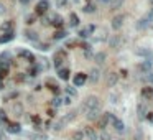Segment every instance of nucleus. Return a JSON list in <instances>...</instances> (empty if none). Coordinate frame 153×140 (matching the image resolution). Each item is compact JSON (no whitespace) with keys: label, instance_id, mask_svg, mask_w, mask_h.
<instances>
[{"label":"nucleus","instance_id":"obj_38","mask_svg":"<svg viewBox=\"0 0 153 140\" xmlns=\"http://www.w3.org/2000/svg\"><path fill=\"white\" fill-rule=\"evenodd\" d=\"M117 99H119L117 94H111V102L112 104H117Z\"/></svg>","mask_w":153,"mask_h":140},{"label":"nucleus","instance_id":"obj_48","mask_svg":"<svg viewBox=\"0 0 153 140\" xmlns=\"http://www.w3.org/2000/svg\"><path fill=\"white\" fill-rule=\"evenodd\" d=\"M4 76H5V74H4V73H2V71H0V81L4 79Z\"/></svg>","mask_w":153,"mask_h":140},{"label":"nucleus","instance_id":"obj_49","mask_svg":"<svg viewBox=\"0 0 153 140\" xmlns=\"http://www.w3.org/2000/svg\"><path fill=\"white\" fill-rule=\"evenodd\" d=\"M102 2H104V4H111L112 0H102Z\"/></svg>","mask_w":153,"mask_h":140},{"label":"nucleus","instance_id":"obj_25","mask_svg":"<svg viewBox=\"0 0 153 140\" xmlns=\"http://www.w3.org/2000/svg\"><path fill=\"white\" fill-rule=\"evenodd\" d=\"M97 125H99V129H102V130H104L107 125H109V124H107V120H105L104 117H99V119H97Z\"/></svg>","mask_w":153,"mask_h":140},{"label":"nucleus","instance_id":"obj_35","mask_svg":"<svg viewBox=\"0 0 153 140\" xmlns=\"http://www.w3.org/2000/svg\"><path fill=\"white\" fill-rule=\"evenodd\" d=\"M84 12H86V13H92V12H96V8H94L92 5H86V7H84Z\"/></svg>","mask_w":153,"mask_h":140},{"label":"nucleus","instance_id":"obj_33","mask_svg":"<svg viewBox=\"0 0 153 140\" xmlns=\"http://www.w3.org/2000/svg\"><path fill=\"white\" fill-rule=\"evenodd\" d=\"M138 117H140V119H143V117H145V107H143L142 104L138 106Z\"/></svg>","mask_w":153,"mask_h":140},{"label":"nucleus","instance_id":"obj_34","mask_svg":"<svg viewBox=\"0 0 153 140\" xmlns=\"http://www.w3.org/2000/svg\"><path fill=\"white\" fill-rule=\"evenodd\" d=\"M38 50H40V51H48V50H50V45H48V43L38 45Z\"/></svg>","mask_w":153,"mask_h":140},{"label":"nucleus","instance_id":"obj_16","mask_svg":"<svg viewBox=\"0 0 153 140\" xmlns=\"http://www.w3.org/2000/svg\"><path fill=\"white\" fill-rule=\"evenodd\" d=\"M100 73H99V69H92V71H91V78H89V81L91 83H97V81H99V78H100Z\"/></svg>","mask_w":153,"mask_h":140},{"label":"nucleus","instance_id":"obj_3","mask_svg":"<svg viewBox=\"0 0 153 140\" xmlns=\"http://www.w3.org/2000/svg\"><path fill=\"white\" fill-rule=\"evenodd\" d=\"M86 81H87V74H84V73H78V74L72 78V83H74L76 87H82Z\"/></svg>","mask_w":153,"mask_h":140},{"label":"nucleus","instance_id":"obj_12","mask_svg":"<svg viewBox=\"0 0 153 140\" xmlns=\"http://www.w3.org/2000/svg\"><path fill=\"white\" fill-rule=\"evenodd\" d=\"M69 74H71V71H69L68 68H59L58 69V76H59V79H63V81H68Z\"/></svg>","mask_w":153,"mask_h":140},{"label":"nucleus","instance_id":"obj_11","mask_svg":"<svg viewBox=\"0 0 153 140\" xmlns=\"http://www.w3.org/2000/svg\"><path fill=\"white\" fill-rule=\"evenodd\" d=\"M84 132L86 137H89V140H97L99 139V135L96 133V130L92 129V127H86V130H82Z\"/></svg>","mask_w":153,"mask_h":140},{"label":"nucleus","instance_id":"obj_31","mask_svg":"<svg viewBox=\"0 0 153 140\" xmlns=\"http://www.w3.org/2000/svg\"><path fill=\"white\" fill-rule=\"evenodd\" d=\"M13 112H15L17 115H21V112H23V107H21V104H20V102L13 106Z\"/></svg>","mask_w":153,"mask_h":140},{"label":"nucleus","instance_id":"obj_32","mask_svg":"<svg viewBox=\"0 0 153 140\" xmlns=\"http://www.w3.org/2000/svg\"><path fill=\"white\" fill-rule=\"evenodd\" d=\"M7 124V112L4 111V109H2V111H0V124Z\"/></svg>","mask_w":153,"mask_h":140},{"label":"nucleus","instance_id":"obj_29","mask_svg":"<svg viewBox=\"0 0 153 140\" xmlns=\"http://www.w3.org/2000/svg\"><path fill=\"white\" fill-rule=\"evenodd\" d=\"M64 36H66V32H64V30H58V32L54 33V40H63Z\"/></svg>","mask_w":153,"mask_h":140},{"label":"nucleus","instance_id":"obj_13","mask_svg":"<svg viewBox=\"0 0 153 140\" xmlns=\"http://www.w3.org/2000/svg\"><path fill=\"white\" fill-rule=\"evenodd\" d=\"M7 130L10 133H20L21 132V125L20 124H7Z\"/></svg>","mask_w":153,"mask_h":140},{"label":"nucleus","instance_id":"obj_9","mask_svg":"<svg viewBox=\"0 0 153 140\" xmlns=\"http://www.w3.org/2000/svg\"><path fill=\"white\" fill-rule=\"evenodd\" d=\"M92 32H94V25H89V26H86V28L79 30V36H81L82 40H86V38H89Z\"/></svg>","mask_w":153,"mask_h":140},{"label":"nucleus","instance_id":"obj_24","mask_svg":"<svg viewBox=\"0 0 153 140\" xmlns=\"http://www.w3.org/2000/svg\"><path fill=\"white\" fill-rule=\"evenodd\" d=\"M2 30H4V33H8V32H13V25H12V22H7L2 25Z\"/></svg>","mask_w":153,"mask_h":140},{"label":"nucleus","instance_id":"obj_18","mask_svg":"<svg viewBox=\"0 0 153 140\" xmlns=\"http://www.w3.org/2000/svg\"><path fill=\"white\" fill-rule=\"evenodd\" d=\"M84 132L82 130H76V132L71 133V140H84Z\"/></svg>","mask_w":153,"mask_h":140},{"label":"nucleus","instance_id":"obj_28","mask_svg":"<svg viewBox=\"0 0 153 140\" xmlns=\"http://www.w3.org/2000/svg\"><path fill=\"white\" fill-rule=\"evenodd\" d=\"M26 38L31 40V41H38V35H36L35 32H30V30L26 32Z\"/></svg>","mask_w":153,"mask_h":140},{"label":"nucleus","instance_id":"obj_51","mask_svg":"<svg viewBox=\"0 0 153 140\" xmlns=\"http://www.w3.org/2000/svg\"><path fill=\"white\" fill-rule=\"evenodd\" d=\"M150 2H152V4H153V0H150Z\"/></svg>","mask_w":153,"mask_h":140},{"label":"nucleus","instance_id":"obj_19","mask_svg":"<svg viewBox=\"0 0 153 140\" xmlns=\"http://www.w3.org/2000/svg\"><path fill=\"white\" fill-rule=\"evenodd\" d=\"M102 117L105 119V120H107V124H111V125H112V124L115 122V119H117V117H115L114 114H112V112H105V114H104Z\"/></svg>","mask_w":153,"mask_h":140},{"label":"nucleus","instance_id":"obj_15","mask_svg":"<svg viewBox=\"0 0 153 140\" xmlns=\"http://www.w3.org/2000/svg\"><path fill=\"white\" fill-rule=\"evenodd\" d=\"M112 127H114V129L117 130V132H124V130H125L124 122H122V120H119V119H115V122L112 124Z\"/></svg>","mask_w":153,"mask_h":140},{"label":"nucleus","instance_id":"obj_7","mask_svg":"<svg viewBox=\"0 0 153 140\" xmlns=\"http://www.w3.org/2000/svg\"><path fill=\"white\" fill-rule=\"evenodd\" d=\"M86 117L89 120H97L100 117V109H91V111L86 112Z\"/></svg>","mask_w":153,"mask_h":140},{"label":"nucleus","instance_id":"obj_47","mask_svg":"<svg viewBox=\"0 0 153 140\" xmlns=\"http://www.w3.org/2000/svg\"><path fill=\"white\" fill-rule=\"evenodd\" d=\"M2 12H5V7H4V5H0V13H2Z\"/></svg>","mask_w":153,"mask_h":140},{"label":"nucleus","instance_id":"obj_23","mask_svg":"<svg viewBox=\"0 0 153 140\" xmlns=\"http://www.w3.org/2000/svg\"><path fill=\"white\" fill-rule=\"evenodd\" d=\"M122 5H124V0H112V2H111L112 10H117V8H120Z\"/></svg>","mask_w":153,"mask_h":140},{"label":"nucleus","instance_id":"obj_21","mask_svg":"<svg viewBox=\"0 0 153 140\" xmlns=\"http://www.w3.org/2000/svg\"><path fill=\"white\" fill-rule=\"evenodd\" d=\"M69 20H71V22H69V25H71V26H78L79 25V17L76 13L69 15Z\"/></svg>","mask_w":153,"mask_h":140},{"label":"nucleus","instance_id":"obj_2","mask_svg":"<svg viewBox=\"0 0 153 140\" xmlns=\"http://www.w3.org/2000/svg\"><path fill=\"white\" fill-rule=\"evenodd\" d=\"M64 59H66V51H64V50H59L56 54H54V68L59 69Z\"/></svg>","mask_w":153,"mask_h":140},{"label":"nucleus","instance_id":"obj_36","mask_svg":"<svg viewBox=\"0 0 153 140\" xmlns=\"http://www.w3.org/2000/svg\"><path fill=\"white\" fill-rule=\"evenodd\" d=\"M100 139H102V140H112V137L109 135L107 132H102V133H100Z\"/></svg>","mask_w":153,"mask_h":140},{"label":"nucleus","instance_id":"obj_42","mask_svg":"<svg viewBox=\"0 0 153 140\" xmlns=\"http://www.w3.org/2000/svg\"><path fill=\"white\" fill-rule=\"evenodd\" d=\"M38 71H40V68H38V66H35V68L30 71V76H36V73H38Z\"/></svg>","mask_w":153,"mask_h":140},{"label":"nucleus","instance_id":"obj_14","mask_svg":"<svg viewBox=\"0 0 153 140\" xmlns=\"http://www.w3.org/2000/svg\"><path fill=\"white\" fill-rule=\"evenodd\" d=\"M13 36H15V33H13V32L4 33V35L0 36V43H2V45H4V43H8V41H12V40H13Z\"/></svg>","mask_w":153,"mask_h":140},{"label":"nucleus","instance_id":"obj_40","mask_svg":"<svg viewBox=\"0 0 153 140\" xmlns=\"http://www.w3.org/2000/svg\"><path fill=\"white\" fill-rule=\"evenodd\" d=\"M117 43H119V40L114 36V38L111 40V46H112V48H115V46H117Z\"/></svg>","mask_w":153,"mask_h":140},{"label":"nucleus","instance_id":"obj_4","mask_svg":"<svg viewBox=\"0 0 153 140\" xmlns=\"http://www.w3.org/2000/svg\"><path fill=\"white\" fill-rule=\"evenodd\" d=\"M48 8H50V0H40L38 5H36V15L46 13Z\"/></svg>","mask_w":153,"mask_h":140},{"label":"nucleus","instance_id":"obj_5","mask_svg":"<svg viewBox=\"0 0 153 140\" xmlns=\"http://www.w3.org/2000/svg\"><path fill=\"white\" fill-rule=\"evenodd\" d=\"M137 69H138L140 73H143V74H148V73L152 71V63L145 59V61H142L138 66H137Z\"/></svg>","mask_w":153,"mask_h":140},{"label":"nucleus","instance_id":"obj_8","mask_svg":"<svg viewBox=\"0 0 153 140\" xmlns=\"http://www.w3.org/2000/svg\"><path fill=\"white\" fill-rule=\"evenodd\" d=\"M117 81H119V74H117V73H109V76H107V86L114 87L115 84H117Z\"/></svg>","mask_w":153,"mask_h":140},{"label":"nucleus","instance_id":"obj_39","mask_svg":"<svg viewBox=\"0 0 153 140\" xmlns=\"http://www.w3.org/2000/svg\"><path fill=\"white\" fill-rule=\"evenodd\" d=\"M146 79H148L150 84H153V71H150L148 74H146Z\"/></svg>","mask_w":153,"mask_h":140},{"label":"nucleus","instance_id":"obj_27","mask_svg":"<svg viewBox=\"0 0 153 140\" xmlns=\"http://www.w3.org/2000/svg\"><path fill=\"white\" fill-rule=\"evenodd\" d=\"M66 94H68V96L69 97H76V96H78V91H76L74 89V87H66Z\"/></svg>","mask_w":153,"mask_h":140},{"label":"nucleus","instance_id":"obj_50","mask_svg":"<svg viewBox=\"0 0 153 140\" xmlns=\"http://www.w3.org/2000/svg\"><path fill=\"white\" fill-rule=\"evenodd\" d=\"M4 89V83H2V81H0V91Z\"/></svg>","mask_w":153,"mask_h":140},{"label":"nucleus","instance_id":"obj_20","mask_svg":"<svg viewBox=\"0 0 153 140\" xmlns=\"http://www.w3.org/2000/svg\"><path fill=\"white\" fill-rule=\"evenodd\" d=\"M66 124H68V120H66L64 117H63V119H59V120H58V122L54 124V130H63Z\"/></svg>","mask_w":153,"mask_h":140},{"label":"nucleus","instance_id":"obj_45","mask_svg":"<svg viewBox=\"0 0 153 140\" xmlns=\"http://www.w3.org/2000/svg\"><path fill=\"white\" fill-rule=\"evenodd\" d=\"M135 140H142V130H138V132H137V139Z\"/></svg>","mask_w":153,"mask_h":140},{"label":"nucleus","instance_id":"obj_41","mask_svg":"<svg viewBox=\"0 0 153 140\" xmlns=\"http://www.w3.org/2000/svg\"><path fill=\"white\" fill-rule=\"evenodd\" d=\"M145 117L148 119V122H150V124H153V112H148V114H146Z\"/></svg>","mask_w":153,"mask_h":140},{"label":"nucleus","instance_id":"obj_22","mask_svg":"<svg viewBox=\"0 0 153 140\" xmlns=\"http://www.w3.org/2000/svg\"><path fill=\"white\" fill-rule=\"evenodd\" d=\"M142 96L143 97H153V87H143L142 89Z\"/></svg>","mask_w":153,"mask_h":140},{"label":"nucleus","instance_id":"obj_26","mask_svg":"<svg viewBox=\"0 0 153 140\" xmlns=\"http://www.w3.org/2000/svg\"><path fill=\"white\" fill-rule=\"evenodd\" d=\"M53 25L54 26H61V25H63V18H61L59 15H53Z\"/></svg>","mask_w":153,"mask_h":140},{"label":"nucleus","instance_id":"obj_6","mask_svg":"<svg viewBox=\"0 0 153 140\" xmlns=\"http://www.w3.org/2000/svg\"><path fill=\"white\" fill-rule=\"evenodd\" d=\"M18 56L25 58L26 61H30V63H35V56H33V53H30L28 50H20L18 51Z\"/></svg>","mask_w":153,"mask_h":140},{"label":"nucleus","instance_id":"obj_43","mask_svg":"<svg viewBox=\"0 0 153 140\" xmlns=\"http://www.w3.org/2000/svg\"><path fill=\"white\" fill-rule=\"evenodd\" d=\"M26 23H30V25L35 23V17H28V18H26Z\"/></svg>","mask_w":153,"mask_h":140},{"label":"nucleus","instance_id":"obj_10","mask_svg":"<svg viewBox=\"0 0 153 140\" xmlns=\"http://www.w3.org/2000/svg\"><path fill=\"white\" fill-rule=\"evenodd\" d=\"M122 25H124V17H122V15L114 17V20H112V28H114V30H120Z\"/></svg>","mask_w":153,"mask_h":140},{"label":"nucleus","instance_id":"obj_1","mask_svg":"<svg viewBox=\"0 0 153 140\" xmlns=\"http://www.w3.org/2000/svg\"><path fill=\"white\" fill-rule=\"evenodd\" d=\"M82 109H84L86 112L91 111V109H100V101H99V97H96V96L87 97V99L84 101V104H82Z\"/></svg>","mask_w":153,"mask_h":140},{"label":"nucleus","instance_id":"obj_37","mask_svg":"<svg viewBox=\"0 0 153 140\" xmlns=\"http://www.w3.org/2000/svg\"><path fill=\"white\" fill-rule=\"evenodd\" d=\"M71 101H72V97H69V96H66V97H64V99H63V104H66V106H69V104H71Z\"/></svg>","mask_w":153,"mask_h":140},{"label":"nucleus","instance_id":"obj_30","mask_svg":"<svg viewBox=\"0 0 153 140\" xmlns=\"http://www.w3.org/2000/svg\"><path fill=\"white\" fill-rule=\"evenodd\" d=\"M61 104H63V99H61V97H54V99H53V102H51V106H53V107H59V106Z\"/></svg>","mask_w":153,"mask_h":140},{"label":"nucleus","instance_id":"obj_17","mask_svg":"<svg viewBox=\"0 0 153 140\" xmlns=\"http://www.w3.org/2000/svg\"><path fill=\"white\" fill-rule=\"evenodd\" d=\"M94 61H96L97 65H104V63H105V53H96Z\"/></svg>","mask_w":153,"mask_h":140},{"label":"nucleus","instance_id":"obj_46","mask_svg":"<svg viewBox=\"0 0 153 140\" xmlns=\"http://www.w3.org/2000/svg\"><path fill=\"white\" fill-rule=\"evenodd\" d=\"M58 4H59V5H64V4H66V0H58Z\"/></svg>","mask_w":153,"mask_h":140},{"label":"nucleus","instance_id":"obj_44","mask_svg":"<svg viewBox=\"0 0 153 140\" xmlns=\"http://www.w3.org/2000/svg\"><path fill=\"white\" fill-rule=\"evenodd\" d=\"M18 2H20L21 5H28L30 2H31V0H18Z\"/></svg>","mask_w":153,"mask_h":140}]
</instances>
